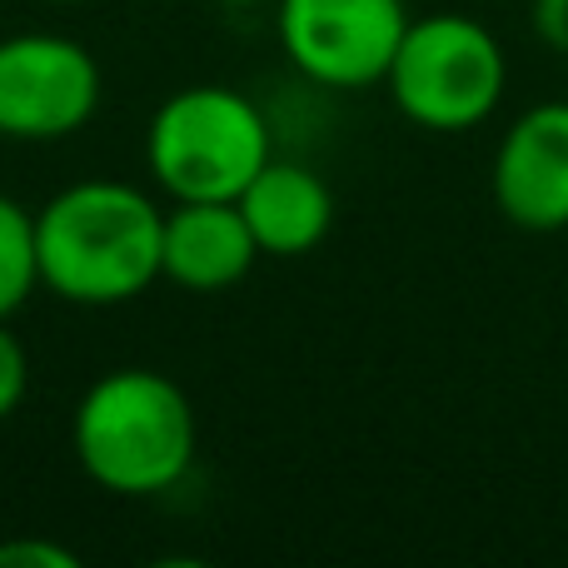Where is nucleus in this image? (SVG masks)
Masks as SVG:
<instances>
[{"instance_id":"1","label":"nucleus","mask_w":568,"mask_h":568,"mask_svg":"<svg viewBox=\"0 0 568 568\" xmlns=\"http://www.w3.org/2000/svg\"><path fill=\"white\" fill-rule=\"evenodd\" d=\"M40 290L65 304L110 310L155 290L165 260V210L125 180H75L36 210Z\"/></svg>"},{"instance_id":"2","label":"nucleus","mask_w":568,"mask_h":568,"mask_svg":"<svg viewBox=\"0 0 568 568\" xmlns=\"http://www.w3.org/2000/svg\"><path fill=\"white\" fill-rule=\"evenodd\" d=\"M70 444L90 484L120 499H155L190 474L200 449L195 404L170 374L125 364L80 394Z\"/></svg>"},{"instance_id":"3","label":"nucleus","mask_w":568,"mask_h":568,"mask_svg":"<svg viewBox=\"0 0 568 568\" xmlns=\"http://www.w3.org/2000/svg\"><path fill=\"white\" fill-rule=\"evenodd\" d=\"M275 160L265 110L235 85H185L165 95L145 130V165L170 200H240Z\"/></svg>"},{"instance_id":"4","label":"nucleus","mask_w":568,"mask_h":568,"mask_svg":"<svg viewBox=\"0 0 568 568\" xmlns=\"http://www.w3.org/2000/svg\"><path fill=\"white\" fill-rule=\"evenodd\" d=\"M394 110L434 135L479 130L509 95V55L484 20L464 10L414 16L384 75Z\"/></svg>"},{"instance_id":"5","label":"nucleus","mask_w":568,"mask_h":568,"mask_svg":"<svg viewBox=\"0 0 568 568\" xmlns=\"http://www.w3.org/2000/svg\"><path fill=\"white\" fill-rule=\"evenodd\" d=\"M100 110V60L60 30H16L0 40V140H70Z\"/></svg>"},{"instance_id":"6","label":"nucleus","mask_w":568,"mask_h":568,"mask_svg":"<svg viewBox=\"0 0 568 568\" xmlns=\"http://www.w3.org/2000/svg\"><path fill=\"white\" fill-rule=\"evenodd\" d=\"M404 0H280V50L320 90L384 85L389 60L409 30Z\"/></svg>"},{"instance_id":"7","label":"nucleus","mask_w":568,"mask_h":568,"mask_svg":"<svg viewBox=\"0 0 568 568\" xmlns=\"http://www.w3.org/2000/svg\"><path fill=\"white\" fill-rule=\"evenodd\" d=\"M489 195L524 235L568 230V100H539L504 125L489 160Z\"/></svg>"},{"instance_id":"8","label":"nucleus","mask_w":568,"mask_h":568,"mask_svg":"<svg viewBox=\"0 0 568 568\" xmlns=\"http://www.w3.org/2000/svg\"><path fill=\"white\" fill-rule=\"evenodd\" d=\"M255 260L260 245L235 200H175V210H165L160 280L190 294H220L235 290L255 270Z\"/></svg>"},{"instance_id":"9","label":"nucleus","mask_w":568,"mask_h":568,"mask_svg":"<svg viewBox=\"0 0 568 568\" xmlns=\"http://www.w3.org/2000/svg\"><path fill=\"white\" fill-rule=\"evenodd\" d=\"M240 215L255 235L260 255L300 260L324 245L334 230V190L324 175H314L300 160H270L245 190H240Z\"/></svg>"},{"instance_id":"10","label":"nucleus","mask_w":568,"mask_h":568,"mask_svg":"<svg viewBox=\"0 0 568 568\" xmlns=\"http://www.w3.org/2000/svg\"><path fill=\"white\" fill-rule=\"evenodd\" d=\"M40 290V255H36V210L0 195V320L26 310Z\"/></svg>"},{"instance_id":"11","label":"nucleus","mask_w":568,"mask_h":568,"mask_svg":"<svg viewBox=\"0 0 568 568\" xmlns=\"http://www.w3.org/2000/svg\"><path fill=\"white\" fill-rule=\"evenodd\" d=\"M26 389H30V354L16 339V329L0 320V419H10L26 404Z\"/></svg>"},{"instance_id":"12","label":"nucleus","mask_w":568,"mask_h":568,"mask_svg":"<svg viewBox=\"0 0 568 568\" xmlns=\"http://www.w3.org/2000/svg\"><path fill=\"white\" fill-rule=\"evenodd\" d=\"M529 26L544 50L568 60V0H529Z\"/></svg>"},{"instance_id":"13","label":"nucleus","mask_w":568,"mask_h":568,"mask_svg":"<svg viewBox=\"0 0 568 568\" xmlns=\"http://www.w3.org/2000/svg\"><path fill=\"white\" fill-rule=\"evenodd\" d=\"M0 568H80V559L70 549H55V544L10 539L0 544Z\"/></svg>"},{"instance_id":"14","label":"nucleus","mask_w":568,"mask_h":568,"mask_svg":"<svg viewBox=\"0 0 568 568\" xmlns=\"http://www.w3.org/2000/svg\"><path fill=\"white\" fill-rule=\"evenodd\" d=\"M45 6H90V0H45Z\"/></svg>"}]
</instances>
